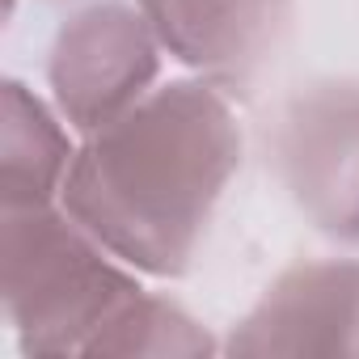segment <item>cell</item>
<instances>
[{"label": "cell", "instance_id": "8992f818", "mask_svg": "<svg viewBox=\"0 0 359 359\" xmlns=\"http://www.w3.org/2000/svg\"><path fill=\"white\" fill-rule=\"evenodd\" d=\"M229 355H359V258L283 271L224 342Z\"/></svg>", "mask_w": 359, "mask_h": 359}, {"label": "cell", "instance_id": "3957f363", "mask_svg": "<svg viewBox=\"0 0 359 359\" xmlns=\"http://www.w3.org/2000/svg\"><path fill=\"white\" fill-rule=\"evenodd\" d=\"M271 165L317 233L359 245V81L296 89L271 127Z\"/></svg>", "mask_w": 359, "mask_h": 359}, {"label": "cell", "instance_id": "277c9868", "mask_svg": "<svg viewBox=\"0 0 359 359\" xmlns=\"http://www.w3.org/2000/svg\"><path fill=\"white\" fill-rule=\"evenodd\" d=\"M161 43L127 0H93L76 9L51 39L47 51V85L55 110L72 131L93 135L135 102L156 89L161 76Z\"/></svg>", "mask_w": 359, "mask_h": 359}, {"label": "cell", "instance_id": "52a82bcc", "mask_svg": "<svg viewBox=\"0 0 359 359\" xmlns=\"http://www.w3.org/2000/svg\"><path fill=\"white\" fill-rule=\"evenodd\" d=\"M64 123L68 118L22 81L9 76L0 85V208L60 203L76 156Z\"/></svg>", "mask_w": 359, "mask_h": 359}, {"label": "cell", "instance_id": "6da1fadb", "mask_svg": "<svg viewBox=\"0 0 359 359\" xmlns=\"http://www.w3.org/2000/svg\"><path fill=\"white\" fill-rule=\"evenodd\" d=\"M241 169V123L212 81L156 85L85 135L60 203L131 271L182 279Z\"/></svg>", "mask_w": 359, "mask_h": 359}, {"label": "cell", "instance_id": "5b68a950", "mask_svg": "<svg viewBox=\"0 0 359 359\" xmlns=\"http://www.w3.org/2000/svg\"><path fill=\"white\" fill-rule=\"evenodd\" d=\"M156 43L216 89L250 93L283 55L296 0H135Z\"/></svg>", "mask_w": 359, "mask_h": 359}, {"label": "cell", "instance_id": "7a4b0ae2", "mask_svg": "<svg viewBox=\"0 0 359 359\" xmlns=\"http://www.w3.org/2000/svg\"><path fill=\"white\" fill-rule=\"evenodd\" d=\"M0 292L26 355H85L140 283L64 203H47L0 208Z\"/></svg>", "mask_w": 359, "mask_h": 359}, {"label": "cell", "instance_id": "ba28073f", "mask_svg": "<svg viewBox=\"0 0 359 359\" xmlns=\"http://www.w3.org/2000/svg\"><path fill=\"white\" fill-rule=\"evenodd\" d=\"M212 334L165 296L144 287L114 309V317L93 334L85 355H212Z\"/></svg>", "mask_w": 359, "mask_h": 359}]
</instances>
